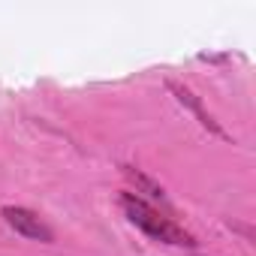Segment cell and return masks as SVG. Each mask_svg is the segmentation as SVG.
I'll list each match as a JSON object with an SVG mask.
<instances>
[{"instance_id":"1","label":"cell","mask_w":256,"mask_h":256,"mask_svg":"<svg viewBox=\"0 0 256 256\" xmlns=\"http://www.w3.org/2000/svg\"><path fill=\"white\" fill-rule=\"evenodd\" d=\"M120 208L130 217L133 226H139L145 235H151L154 241L163 244H178V247H193V235L187 229H181L175 220H169L166 214H160L157 208H151L145 199H139L136 193H120Z\"/></svg>"},{"instance_id":"2","label":"cell","mask_w":256,"mask_h":256,"mask_svg":"<svg viewBox=\"0 0 256 256\" xmlns=\"http://www.w3.org/2000/svg\"><path fill=\"white\" fill-rule=\"evenodd\" d=\"M4 220L18 232V235H24V238H30V241H42V244H52L54 241V232H52V226L40 217V214H34L30 208H22V205H6L4 211Z\"/></svg>"},{"instance_id":"3","label":"cell","mask_w":256,"mask_h":256,"mask_svg":"<svg viewBox=\"0 0 256 256\" xmlns=\"http://www.w3.org/2000/svg\"><path fill=\"white\" fill-rule=\"evenodd\" d=\"M169 90H172V94L178 96V102H181V106H187V108H190V112H193V114L199 118V124H202V126H208V130H214L217 136H223L220 124H217V120H214V118H211V114H208L205 108H202L199 96H196V94H193L190 88H184V84H178V82H169Z\"/></svg>"},{"instance_id":"4","label":"cell","mask_w":256,"mask_h":256,"mask_svg":"<svg viewBox=\"0 0 256 256\" xmlns=\"http://www.w3.org/2000/svg\"><path fill=\"white\" fill-rule=\"evenodd\" d=\"M124 175L130 178V181H133V184H136L139 190H145V193H148L151 199H160V202L166 199V196H163V187H160V184H154V181H151L148 175H142L139 169H133V166H124Z\"/></svg>"}]
</instances>
